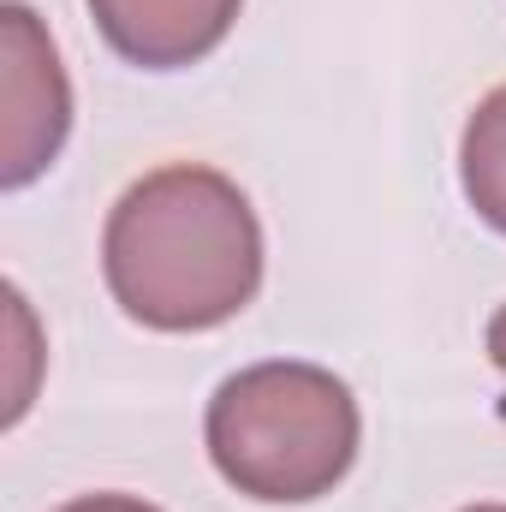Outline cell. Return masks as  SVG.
<instances>
[{
  "label": "cell",
  "instance_id": "2",
  "mask_svg": "<svg viewBox=\"0 0 506 512\" xmlns=\"http://www.w3.org/2000/svg\"><path fill=\"white\" fill-rule=\"evenodd\" d=\"M209 459L251 501H316L358 459V399L316 364L239 370L209 399Z\"/></svg>",
  "mask_w": 506,
  "mask_h": 512
},
{
  "label": "cell",
  "instance_id": "1",
  "mask_svg": "<svg viewBox=\"0 0 506 512\" xmlns=\"http://www.w3.org/2000/svg\"><path fill=\"white\" fill-rule=\"evenodd\" d=\"M102 268L131 322L155 334H203L256 298L262 233L227 173L173 161L114 203Z\"/></svg>",
  "mask_w": 506,
  "mask_h": 512
},
{
  "label": "cell",
  "instance_id": "6",
  "mask_svg": "<svg viewBox=\"0 0 506 512\" xmlns=\"http://www.w3.org/2000/svg\"><path fill=\"white\" fill-rule=\"evenodd\" d=\"M6 352H12V387H6V423H18L30 411V393H36V322H30V304L18 286H6Z\"/></svg>",
  "mask_w": 506,
  "mask_h": 512
},
{
  "label": "cell",
  "instance_id": "9",
  "mask_svg": "<svg viewBox=\"0 0 506 512\" xmlns=\"http://www.w3.org/2000/svg\"><path fill=\"white\" fill-rule=\"evenodd\" d=\"M465 512H506V507H465Z\"/></svg>",
  "mask_w": 506,
  "mask_h": 512
},
{
  "label": "cell",
  "instance_id": "8",
  "mask_svg": "<svg viewBox=\"0 0 506 512\" xmlns=\"http://www.w3.org/2000/svg\"><path fill=\"white\" fill-rule=\"evenodd\" d=\"M489 358H495V364L506 370V304L495 310V316H489Z\"/></svg>",
  "mask_w": 506,
  "mask_h": 512
},
{
  "label": "cell",
  "instance_id": "7",
  "mask_svg": "<svg viewBox=\"0 0 506 512\" xmlns=\"http://www.w3.org/2000/svg\"><path fill=\"white\" fill-rule=\"evenodd\" d=\"M60 512H155V507H143L131 495H84V501H72V507H60Z\"/></svg>",
  "mask_w": 506,
  "mask_h": 512
},
{
  "label": "cell",
  "instance_id": "5",
  "mask_svg": "<svg viewBox=\"0 0 506 512\" xmlns=\"http://www.w3.org/2000/svg\"><path fill=\"white\" fill-rule=\"evenodd\" d=\"M459 179L471 209L506 233V84L477 102V114L465 120V143H459Z\"/></svg>",
  "mask_w": 506,
  "mask_h": 512
},
{
  "label": "cell",
  "instance_id": "3",
  "mask_svg": "<svg viewBox=\"0 0 506 512\" xmlns=\"http://www.w3.org/2000/svg\"><path fill=\"white\" fill-rule=\"evenodd\" d=\"M72 131V90L60 54L30 6H0V185L24 191L48 173Z\"/></svg>",
  "mask_w": 506,
  "mask_h": 512
},
{
  "label": "cell",
  "instance_id": "4",
  "mask_svg": "<svg viewBox=\"0 0 506 512\" xmlns=\"http://www.w3.org/2000/svg\"><path fill=\"white\" fill-rule=\"evenodd\" d=\"M108 48L143 72H179L215 54L239 18V0H90Z\"/></svg>",
  "mask_w": 506,
  "mask_h": 512
}]
</instances>
